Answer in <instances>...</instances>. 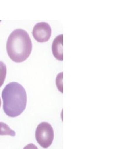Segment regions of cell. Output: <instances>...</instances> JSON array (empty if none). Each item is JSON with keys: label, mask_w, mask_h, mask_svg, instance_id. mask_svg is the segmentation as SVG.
<instances>
[{"label": "cell", "mask_w": 133, "mask_h": 149, "mask_svg": "<svg viewBox=\"0 0 133 149\" xmlns=\"http://www.w3.org/2000/svg\"><path fill=\"white\" fill-rule=\"evenodd\" d=\"M2 98L4 111L10 117L20 116L26 109V91L17 82H11L6 86L2 92Z\"/></svg>", "instance_id": "obj_1"}, {"label": "cell", "mask_w": 133, "mask_h": 149, "mask_svg": "<svg viewBox=\"0 0 133 149\" xmlns=\"http://www.w3.org/2000/svg\"><path fill=\"white\" fill-rule=\"evenodd\" d=\"M32 42L28 33L23 29H17L11 33L6 44L7 52L15 63H22L30 56Z\"/></svg>", "instance_id": "obj_2"}, {"label": "cell", "mask_w": 133, "mask_h": 149, "mask_svg": "<svg viewBox=\"0 0 133 149\" xmlns=\"http://www.w3.org/2000/svg\"><path fill=\"white\" fill-rule=\"evenodd\" d=\"M36 139L43 148L47 149L52 144L54 139V131L52 125L48 122L41 123L36 130Z\"/></svg>", "instance_id": "obj_3"}, {"label": "cell", "mask_w": 133, "mask_h": 149, "mask_svg": "<svg viewBox=\"0 0 133 149\" xmlns=\"http://www.w3.org/2000/svg\"><path fill=\"white\" fill-rule=\"evenodd\" d=\"M32 34L38 42H48L51 37L52 29L47 23L39 22L33 27Z\"/></svg>", "instance_id": "obj_4"}, {"label": "cell", "mask_w": 133, "mask_h": 149, "mask_svg": "<svg viewBox=\"0 0 133 149\" xmlns=\"http://www.w3.org/2000/svg\"><path fill=\"white\" fill-rule=\"evenodd\" d=\"M63 35L61 34L55 38L53 40L52 50L55 58L60 61L63 60Z\"/></svg>", "instance_id": "obj_5"}, {"label": "cell", "mask_w": 133, "mask_h": 149, "mask_svg": "<svg viewBox=\"0 0 133 149\" xmlns=\"http://www.w3.org/2000/svg\"><path fill=\"white\" fill-rule=\"evenodd\" d=\"M8 135L12 136H15L16 135V133L5 123L0 122V135Z\"/></svg>", "instance_id": "obj_6"}, {"label": "cell", "mask_w": 133, "mask_h": 149, "mask_svg": "<svg viewBox=\"0 0 133 149\" xmlns=\"http://www.w3.org/2000/svg\"><path fill=\"white\" fill-rule=\"evenodd\" d=\"M7 74L6 65L2 61H0V87L3 85Z\"/></svg>", "instance_id": "obj_7"}, {"label": "cell", "mask_w": 133, "mask_h": 149, "mask_svg": "<svg viewBox=\"0 0 133 149\" xmlns=\"http://www.w3.org/2000/svg\"><path fill=\"white\" fill-rule=\"evenodd\" d=\"M23 149H38L37 147L33 144H30L27 145Z\"/></svg>", "instance_id": "obj_8"}, {"label": "cell", "mask_w": 133, "mask_h": 149, "mask_svg": "<svg viewBox=\"0 0 133 149\" xmlns=\"http://www.w3.org/2000/svg\"><path fill=\"white\" fill-rule=\"evenodd\" d=\"M1 98H0V108H1Z\"/></svg>", "instance_id": "obj_9"}, {"label": "cell", "mask_w": 133, "mask_h": 149, "mask_svg": "<svg viewBox=\"0 0 133 149\" xmlns=\"http://www.w3.org/2000/svg\"><path fill=\"white\" fill-rule=\"evenodd\" d=\"M1 21V20H0V22Z\"/></svg>", "instance_id": "obj_10"}]
</instances>
